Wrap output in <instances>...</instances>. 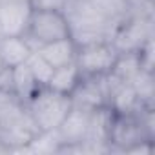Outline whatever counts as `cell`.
Returning <instances> with one entry per match:
<instances>
[{
	"label": "cell",
	"instance_id": "d6986e66",
	"mask_svg": "<svg viewBox=\"0 0 155 155\" xmlns=\"http://www.w3.org/2000/svg\"><path fill=\"white\" fill-rule=\"evenodd\" d=\"M33 9H48V11H62L66 0H31Z\"/></svg>",
	"mask_w": 155,
	"mask_h": 155
},
{
	"label": "cell",
	"instance_id": "9c48e42d",
	"mask_svg": "<svg viewBox=\"0 0 155 155\" xmlns=\"http://www.w3.org/2000/svg\"><path fill=\"white\" fill-rule=\"evenodd\" d=\"M90 113L91 111H88V110L71 108V111L68 113V117L55 130V133L58 137V151L64 146L79 144V142H82L86 139V135H88V124H90Z\"/></svg>",
	"mask_w": 155,
	"mask_h": 155
},
{
	"label": "cell",
	"instance_id": "2e32d148",
	"mask_svg": "<svg viewBox=\"0 0 155 155\" xmlns=\"http://www.w3.org/2000/svg\"><path fill=\"white\" fill-rule=\"evenodd\" d=\"M131 88L135 90L140 104L148 108H155V75L153 71L140 69L137 77L131 81Z\"/></svg>",
	"mask_w": 155,
	"mask_h": 155
},
{
	"label": "cell",
	"instance_id": "9a60e30c",
	"mask_svg": "<svg viewBox=\"0 0 155 155\" xmlns=\"http://www.w3.org/2000/svg\"><path fill=\"white\" fill-rule=\"evenodd\" d=\"M38 88H40V86H38V82L35 81V77L31 75V71H29V68H28L26 62L13 68V91H15V95H17L24 104L35 95V91H37Z\"/></svg>",
	"mask_w": 155,
	"mask_h": 155
},
{
	"label": "cell",
	"instance_id": "7c38bea8",
	"mask_svg": "<svg viewBox=\"0 0 155 155\" xmlns=\"http://www.w3.org/2000/svg\"><path fill=\"white\" fill-rule=\"evenodd\" d=\"M81 79H82V75H81L79 68H77L75 62H71V64H66V66L53 69V75L48 82V88H51L58 93L69 95L77 88V84L81 82Z\"/></svg>",
	"mask_w": 155,
	"mask_h": 155
},
{
	"label": "cell",
	"instance_id": "ffe728a7",
	"mask_svg": "<svg viewBox=\"0 0 155 155\" xmlns=\"http://www.w3.org/2000/svg\"><path fill=\"white\" fill-rule=\"evenodd\" d=\"M0 90L13 91V68H8L6 66L2 71H0Z\"/></svg>",
	"mask_w": 155,
	"mask_h": 155
},
{
	"label": "cell",
	"instance_id": "44dd1931",
	"mask_svg": "<svg viewBox=\"0 0 155 155\" xmlns=\"http://www.w3.org/2000/svg\"><path fill=\"white\" fill-rule=\"evenodd\" d=\"M0 153H11V150H9L2 140H0Z\"/></svg>",
	"mask_w": 155,
	"mask_h": 155
},
{
	"label": "cell",
	"instance_id": "5bb4252c",
	"mask_svg": "<svg viewBox=\"0 0 155 155\" xmlns=\"http://www.w3.org/2000/svg\"><path fill=\"white\" fill-rule=\"evenodd\" d=\"M140 69H142V66H140L139 51H130V53H119L110 73L122 84H131V81L137 77V73Z\"/></svg>",
	"mask_w": 155,
	"mask_h": 155
},
{
	"label": "cell",
	"instance_id": "4fadbf2b",
	"mask_svg": "<svg viewBox=\"0 0 155 155\" xmlns=\"http://www.w3.org/2000/svg\"><path fill=\"white\" fill-rule=\"evenodd\" d=\"M140 106V101L135 93V90L131 88V84H120L111 95H110V101H108V108L115 113V115H128V113H133L137 111Z\"/></svg>",
	"mask_w": 155,
	"mask_h": 155
},
{
	"label": "cell",
	"instance_id": "6da1fadb",
	"mask_svg": "<svg viewBox=\"0 0 155 155\" xmlns=\"http://www.w3.org/2000/svg\"><path fill=\"white\" fill-rule=\"evenodd\" d=\"M62 13L69 26V37L77 46L110 42L119 26L108 20L90 0H66Z\"/></svg>",
	"mask_w": 155,
	"mask_h": 155
},
{
	"label": "cell",
	"instance_id": "ba28073f",
	"mask_svg": "<svg viewBox=\"0 0 155 155\" xmlns=\"http://www.w3.org/2000/svg\"><path fill=\"white\" fill-rule=\"evenodd\" d=\"M102 77H82L77 88L69 93L73 108L93 111L97 108L108 106V95H106Z\"/></svg>",
	"mask_w": 155,
	"mask_h": 155
},
{
	"label": "cell",
	"instance_id": "277c9868",
	"mask_svg": "<svg viewBox=\"0 0 155 155\" xmlns=\"http://www.w3.org/2000/svg\"><path fill=\"white\" fill-rule=\"evenodd\" d=\"M69 37V26L62 11H48V9H33L24 38L29 42L35 51L38 46L60 40Z\"/></svg>",
	"mask_w": 155,
	"mask_h": 155
},
{
	"label": "cell",
	"instance_id": "ac0fdd59",
	"mask_svg": "<svg viewBox=\"0 0 155 155\" xmlns=\"http://www.w3.org/2000/svg\"><path fill=\"white\" fill-rule=\"evenodd\" d=\"M90 2L111 22L119 24L126 15L128 0H90Z\"/></svg>",
	"mask_w": 155,
	"mask_h": 155
},
{
	"label": "cell",
	"instance_id": "7402d4cb",
	"mask_svg": "<svg viewBox=\"0 0 155 155\" xmlns=\"http://www.w3.org/2000/svg\"><path fill=\"white\" fill-rule=\"evenodd\" d=\"M4 68H6V66H4V62H2V58H0V71H2Z\"/></svg>",
	"mask_w": 155,
	"mask_h": 155
},
{
	"label": "cell",
	"instance_id": "5b68a950",
	"mask_svg": "<svg viewBox=\"0 0 155 155\" xmlns=\"http://www.w3.org/2000/svg\"><path fill=\"white\" fill-rule=\"evenodd\" d=\"M119 57V51L111 42H93L79 46L75 64L82 77H102L108 75Z\"/></svg>",
	"mask_w": 155,
	"mask_h": 155
},
{
	"label": "cell",
	"instance_id": "8fae6325",
	"mask_svg": "<svg viewBox=\"0 0 155 155\" xmlns=\"http://www.w3.org/2000/svg\"><path fill=\"white\" fill-rule=\"evenodd\" d=\"M31 53L33 49L29 42L24 38V35L0 37V58H2L4 66L15 68L18 64H24Z\"/></svg>",
	"mask_w": 155,
	"mask_h": 155
},
{
	"label": "cell",
	"instance_id": "e0dca14e",
	"mask_svg": "<svg viewBox=\"0 0 155 155\" xmlns=\"http://www.w3.org/2000/svg\"><path fill=\"white\" fill-rule=\"evenodd\" d=\"M26 64H28L31 75L35 77V81L38 82V86H48V82H49V79H51L55 68H53L49 62H46L37 51H33V53L29 55V58L26 60Z\"/></svg>",
	"mask_w": 155,
	"mask_h": 155
},
{
	"label": "cell",
	"instance_id": "52a82bcc",
	"mask_svg": "<svg viewBox=\"0 0 155 155\" xmlns=\"http://www.w3.org/2000/svg\"><path fill=\"white\" fill-rule=\"evenodd\" d=\"M31 13V0H0V37L24 35Z\"/></svg>",
	"mask_w": 155,
	"mask_h": 155
},
{
	"label": "cell",
	"instance_id": "7a4b0ae2",
	"mask_svg": "<svg viewBox=\"0 0 155 155\" xmlns=\"http://www.w3.org/2000/svg\"><path fill=\"white\" fill-rule=\"evenodd\" d=\"M155 140V108L140 106L128 115H115L110 126V153H128L133 146Z\"/></svg>",
	"mask_w": 155,
	"mask_h": 155
},
{
	"label": "cell",
	"instance_id": "3957f363",
	"mask_svg": "<svg viewBox=\"0 0 155 155\" xmlns=\"http://www.w3.org/2000/svg\"><path fill=\"white\" fill-rule=\"evenodd\" d=\"M26 108L29 110L40 131H53L68 117L73 104L69 95L58 93L48 86H40L35 95L26 102Z\"/></svg>",
	"mask_w": 155,
	"mask_h": 155
},
{
	"label": "cell",
	"instance_id": "8992f818",
	"mask_svg": "<svg viewBox=\"0 0 155 155\" xmlns=\"http://www.w3.org/2000/svg\"><path fill=\"white\" fill-rule=\"evenodd\" d=\"M155 18H135L128 17L119 22V26L113 31L111 37V46L119 53H130V51H139L148 40L155 38L153 33V24Z\"/></svg>",
	"mask_w": 155,
	"mask_h": 155
},
{
	"label": "cell",
	"instance_id": "30bf717a",
	"mask_svg": "<svg viewBox=\"0 0 155 155\" xmlns=\"http://www.w3.org/2000/svg\"><path fill=\"white\" fill-rule=\"evenodd\" d=\"M77 49H79V46L73 42V38L71 37H66V38H60V40H53V42L42 44L35 51L46 62H49L53 68H60V66H66V64L75 62Z\"/></svg>",
	"mask_w": 155,
	"mask_h": 155
}]
</instances>
